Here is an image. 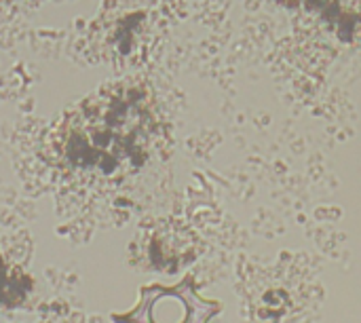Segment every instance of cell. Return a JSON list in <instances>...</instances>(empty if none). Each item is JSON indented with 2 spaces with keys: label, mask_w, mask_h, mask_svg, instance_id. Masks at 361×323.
I'll return each mask as SVG.
<instances>
[{
  "label": "cell",
  "mask_w": 361,
  "mask_h": 323,
  "mask_svg": "<svg viewBox=\"0 0 361 323\" xmlns=\"http://www.w3.org/2000/svg\"><path fill=\"white\" fill-rule=\"evenodd\" d=\"M142 110L131 93L99 91L70 110L49 138L53 161L76 176L110 178L131 167Z\"/></svg>",
  "instance_id": "6da1fadb"
},
{
  "label": "cell",
  "mask_w": 361,
  "mask_h": 323,
  "mask_svg": "<svg viewBox=\"0 0 361 323\" xmlns=\"http://www.w3.org/2000/svg\"><path fill=\"white\" fill-rule=\"evenodd\" d=\"M222 311L218 300L199 296L195 279L186 277L178 286H144L140 300L125 313H112L114 323H209Z\"/></svg>",
  "instance_id": "7a4b0ae2"
}]
</instances>
